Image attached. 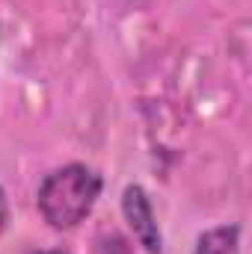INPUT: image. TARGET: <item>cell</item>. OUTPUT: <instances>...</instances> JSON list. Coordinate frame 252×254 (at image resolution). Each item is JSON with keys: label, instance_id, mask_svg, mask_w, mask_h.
Masks as SVG:
<instances>
[{"label": "cell", "instance_id": "obj_5", "mask_svg": "<svg viewBox=\"0 0 252 254\" xmlns=\"http://www.w3.org/2000/svg\"><path fill=\"white\" fill-rule=\"evenodd\" d=\"M39 254H60V252H39Z\"/></svg>", "mask_w": 252, "mask_h": 254}, {"label": "cell", "instance_id": "obj_4", "mask_svg": "<svg viewBox=\"0 0 252 254\" xmlns=\"http://www.w3.org/2000/svg\"><path fill=\"white\" fill-rule=\"evenodd\" d=\"M6 219H9V207H6V195L0 190V234H3V228H6Z\"/></svg>", "mask_w": 252, "mask_h": 254}, {"label": "cell", "instance_id": "obj_1", "mask_svg": "<svg viewBox=\"0 0 252 254\" xmlns=\"http://www.w3.org/2000/svg\"><path fill=\"white\" fill-rule=\"evenodd\" d=\"M98 192H101L98 172H92L83 163H71L51 172L39 187V213L57 231L74 228L92 213Z\"/></svg>", "mask_w": 252, "mask_h": 254}, {"label": "cell", "instance_id": "obj_2", "mask_svg": "<svg viewBox=\"0 0 252 254\" xmlns=\"http://www.w3.org/2000/svg\"><path fill=\"white\" fill-rule=\"evenodd\" d=\"M122 213H125L127 228L139 240V246L148 254H160L163 240H160V231H157V219H154L151 201H148L142 187H136V184L125 187V192H122Z\"/></svg>", "mask_w": 252, "mask_h": 254}, {"label": "cell", "instance_id": "obj_3", "mask_svg": "<svg viewBox=\"0 0 252 254\" xmlns=\"http://www.w3.org/2000/svg\"><path fill=\"white\" fill-rule=\"evenodd\" d=\"M241 252V228L223 225L214 231H205L196 243V254H238Z\"/></svg>", "mask_w": 252, "mask_h": 254}]
</instances>
